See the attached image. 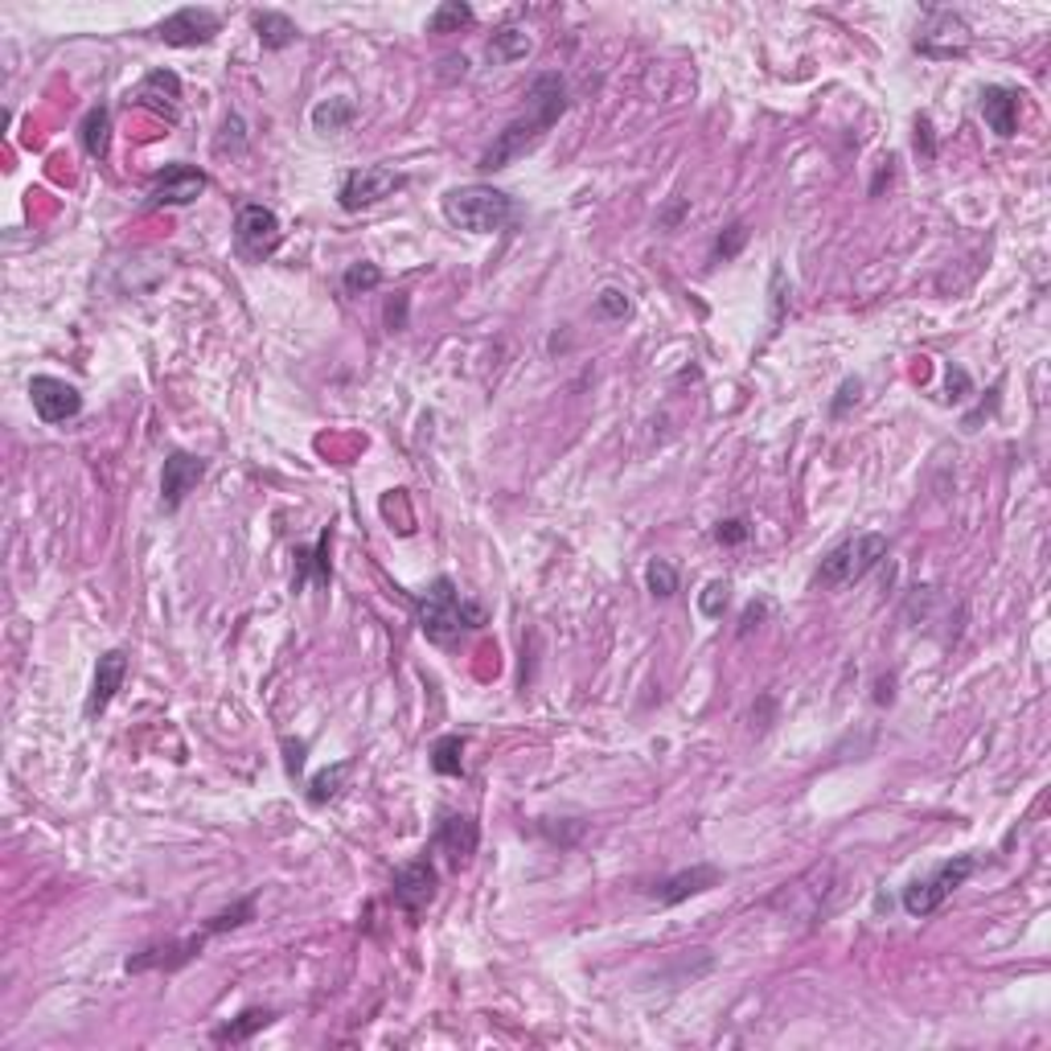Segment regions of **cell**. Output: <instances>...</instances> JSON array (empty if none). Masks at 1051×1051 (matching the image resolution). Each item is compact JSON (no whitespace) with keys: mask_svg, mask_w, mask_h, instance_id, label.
Instances as JSON below:
<instances>
[{"mask_svg":"<svg viewBox=\"0 0 1051 1051\" xmlns=\"http://www.w3.org/2000/svg\"><path fill=\"white\" fill-rule=\"evenodd\" d=\"M79 144H83V153L91 156V161H103V156H107V149H111V111H107L103 103H95L83 116V123H79Z\"/></svg>","mask_w":1051,"mask_h":1051,"instance_id":"cell-22","label":"cell"},{"mask_svg":"<svg viewBox=\"0 0 1051 1051\" xmlns=\"http://www.w3.org/2000/svg\"><path fill=\"white\" fill-rule=\"evenodd\" d=\"M432 768L440 777H460L464 772V740L460 735H440L432 747Z\"/></svg>","mask_w":1051,"mask_h":1051,"instance_id":"cell-27","label":"cell"},{"mask_svg":"<svg viewBox=\"0 0 1051 1051\" xmlns=\"http://www.w3.org/2000/svg\"><path fill=\"white\" fill-rule=\"evenodd\" d=\"M440 210L457 231H469V235H497V231H506L509 222L518 219V202L509 198L506 189L485 186V181L448 189Z\"/></svg>","mask_w":1051,"mask_h":1051,"instance_id":"cell-3","label":"cell"},{"mask_svg":"<svg viewBox=\"0 0 1051 1051\" xmlns=\"http://www.w3.org/2000/svg\"><path fill=\"white\" fill-rule=\"evenodd\" d=\"M526 54H530V37H526L522 29H501V34H493V42H489L493 62H518V58H526Z\"/></svg>","mask_w":1051,"mask_h":1051,"instance_id":"cell-28","label":"cell"},{"mask_svg":"<svg viewBox=\"0 0 1051 1051\" xmlns=\"http://www.w3.org/2000/svg\"><path fill=\"white\" fill-rule=\"evenodd\" d=\"M251 29H255V37H259L263 50H288L292 42L300 37L296 21L284 17V13H275V9H259V13H251Z\"/></svg>","mask_w":1051,"mask_h":1051,"instance_id":"cell-21","label":"cell"},{"mask_svg":"<svg viewBox=\"0 0 1051 1051\" xmlns=\"http://www.w3.org/2000/svg\"><path fill=\"white\" fill-rule=\"evenodd\" d=\"M473 25V9L464 4V0H444L440 9L427 17V29L432 34H460V29H469Z\"/></svg>","mask_w":1051,"mask_h":1051,"instance_id":"cell-26","label":"cell"},{"mask_svg":"<svg viewBox=\"0 0 1051 1051\" xmlns=\"http://www.w3.org/2000/svg\"><path fill=\"white\" fill-rule=\"evenodd\" d=\"M205 941H210V933H193V936H186V941H165V945H149L144 953L128 957V973H149V969H165V973H173V969L189 966L193 957H202Z\"/></svg>","mask_w":1051,"mask_h":1051,"instance_id":"cell-13","label":"cell"},{"mask_svg":"<svg viewBox=\"0 0 1051 1051\" xmlns=\"http://www.w3.org/2000/svg\"><path fill=\"white\" fill-rule=\"evenodd\" d=\"M476 842H481V830L469 814H440V826H436V838L432 847L448 854L452 866H464L476 854Z\"/></svg>","mask_w":1051,"mask_h":1051,"instance_id":"cell-16","label":"cell"},{"mask_svg":"<svg viewBox=\"0 0 1051 1051\" xmlns=\"http://www.w3.org/2000/svg\"><path fill=\"white\" fill-rule=\"evenodd\" d=\"M357 107L354 99H345V95H333V99H324L312 107V128L321 132V137H333V132H345L350 123H354Z\"/></svg>","mask_w":1051,"mask_h":1051,"instance_id":"cell-24","label":"cell"},{"mask_svg":"<svg viewBox=\"0 0 1051 1051\" xmlns=\"http://www.w3.org/2000/svg\"><path fill=\"white\" fill-rule=\"evenodd\" d=\"M128 678V653L123 649H107L99 662H95V682H91V698H86V719H99L111 698L119 695V686Z\"/></svg>","mask_w":1051,"mask_h":1051,"instance_id":"cell-15","label":"cell"},{"mask_svg":"<svg viewBox=\"0 0 1051 1051\" xmlns=\"http://www.w3.org/2000/svg\"><path fill=\"white\" fill-rule=\"evenodd\" d=\"M341 284H345V292H350V296L374 292L378 284H382V268H378V263H370V259H362V263H350V268H345V275H341Z\"/></svg>","mask_w":1051,"mask_h":1051,"instance_id":"cell-29","label":"cell"},{"mask_svg":"<svg viewBox=\"0 0 1051 1051\" xmlns=\"http://www.w3.org/2000/svg\"><path fill=\"white\" fill-rule=\"evenodd\" d=\"M526 99H530V116L526 119H513V123H506V132H497V140H493L489 149H485V156H481V169L485 173H497L506 169L509 161H518V156H526L539 140L559 123V116L567 111V83H563L555 70H546V74H534V83H530V91H526Z\"/></svg>","mask_w":1051,"mask_h":1051,"instance_id":"cell-1","label":"cell"},{"mask_svg":"<svg viewBox=\"0 0 1051 1051\" xmlns=\"http://www.w3.org/2000/svg\"><path fill=\"white\" fill-rule=\"evenodd\" d=\"M205 476V460L189 457V452H169L165 457V473H161V506L181 509L189 493L198 489V481Z\"/></svg>","mask_w":1051,"mask_h":1051,"instance_id":"cell-14","label":"cell"},{"mask_svg":"<svg viewBox=\"0 0 1051 1051\" xmlns=\"http://www.w3.org/2000/svg\"><path fill=\"white\" fill-rule=\"evenodd\" d=\"M408 308H411L408 292H394V300L387 305V329H390V333L408 329Z\"/></svg>","mask_w":1051,"mask_h":1051,"instance_id":"cell-37","label":"cell"},{"mask_svg":"<svg viewBox=\"0 0 1051 1051\" xmlns=\"http://www.w3.org/2000/svg\"><path fill=\"white\" fill-rule=\"evenodd\" d=\"M280 747H284V772H288L292 780H300L305 777V760H308V740H292V735H284Z\"/></svg>","mask_w":1051,"mask_h":1051,"instance_id":"cell-35","label":"cell"},{"mask_svg":"<svg viewBox=\"0 0 1051 1051\" xmlns=\"http://www.w3.org/2000/svg\"><path fill=\"white\" fill-rule=\"evenodd\" d=\"M883 555H887V534H875V530H871V534H854V539L838 543L830 555L822 559L817 583H822L826 592H842L850 583H859L866 571H875Z\"/></svg>","mask_w":1051,"mask_h":1051,"instance_id":"cell-4","label":"cell"},{"mask_svg":"<svg viewBox=\"0 0 1051 1051\" xmlns=\"http://www.w3.org/2000/svg\"><path fill=\"white\" fill-rule=\"evenodd\" d=\"M859 390H863V382H859V378H847V382H842V387H838V399H834V403H830V411H834V415H842V411H847L850 403H854V399H859Z\"/></svg>","mask_w":1051,"mask_h":1051,"instance_id":"cell-40","label":"cell"},{"mask_svg":"<svg viewBox=\"0 0 1051 1051\" xmlns=\"http://www.w3.org/2000/svg\"><path fill=\"white\" fill-rule=\"evenodd\" d=\"M29 399L42 424H67L83 411V394L67 378H50V374H37L29 378Z\"/></svg>","mask_w":1051,"mask_h":1051,"instance_id":"cell-10","label":"cell"},{"mask_svg":"<svg viewBox=\"0 0 1051 1051\" xmlns=\"http://www.w3.org/2000/svg\"><path fill=\"white\" fill-rule=\"evenodd\" d=\"M280 243H284V226H280V214H275L272 205H263V202L238 205L235 247L243 259L263 263V259H272V255L280 251Z\"/></svg>","mask_w":1051,"mask_h":1051,"instance_id":"cell-6","label":"cell"},{"mask_svg":"<svg viewBox=\"0 0 1051 1051\" xmlns=\"http://www.w3.org/2000/svg\"><path fill=\"white\" fill-rule=\"evenodd\" d=\"M728 600H731L728 579H711V583L702 588V595H698V612H702L707 621H719V616L728 612Z\"/></svg>","mask_w":1051,"mask_h":1051,"instance_id":"cell-32","label":"cell"},{"mask_svg":"<svg viewBox=\"0 0 1051 1051\" xmlns=\"http://www.w3.org/2000/svg\"><path fill=\"white\" fill-rule=\"evenodd\" d=\"M744 243H747V226H744V222H731L728 231L715 238L711 259H715V263H728V259H735V255L744 251Z\"/></svg>","mask_w":1051,"mask_h":1051,"instance_id":"cell-33","label":"cell"},{"mask_svg":"<svg viewBox=\"0 0 1051 1051\" xmlns=\"http://www.w3.org/2000/svg\"><path fill=\"white\" fill-rule=\"evenodd\" d=\"M394 189H403V173H394L390 165H362V169H350L341 177L338 202L341 210H370V205L387 202Z\"/></svg>","mask_w":1051,"mask_h":1051,"instance_id":"cell-7","label":"cell"},{"mask_svg":"<svg viewBox=\"0 0 1051 1051\" xmlns=\"http://www.w3.org/2000/svg\"><path fill=\"white\" fill-rule=\"evenodd\" d=\"M177 99H181V79H177L173 70H153V74L137 86V103L156 107V111H165L169 119L173 111H177Z\"/></svg>","mask_w":1051,"mask_h":1051,"instance_id":"cell-20","label":"cell"},{"mask_svg":"<svg viewBox=\"0 0 1051 1051\" xmlns=\"http://www.w3.org/2000/svg\"><path fill=\"white\" fill-rule=\"evenodd\" d=\"M752 539V526H747V518H723V522L715 526V543L723 546H740Z\"/></svg>","mask_w":1051,"mask_h":1051,"instance_id":"cell-36","label":"cell"},{"mask_svg":"<svg viewBox=\"0 0 1051 1051\" xmlns=\"http://www.w3.org/2000/svg\"><path fill=\"white\" fill-rule=\"evenodd\" d=\"M916 153L924 156V161H933L936 156V144H933V123H929V116L916 119Z\"/></svg>","mask_w":1051,"mask_h":1051,"instance_id":"cell-38","label":"cell"},{"mask_svg":"<svg viewBox=\"0 0 1051 1051\" xmlns=\"http://www.w3.org/2000/svg\"><path fill=\"white\" fill-rule=\"evenodd\" d=\"M222 21L219 13H210V9H177L173 17H165L161 25H156V37L165 42V46H177V50H193V46H210L214 37H219Z\"/></svg>","mask_w":1051,"mask_h":1051,"instance_id":"cell-11","label":"cell"},{"mask_svg":"<svg viewBox=\"0 0 1051 1051\" xmlns=\"http://www.w3.org/2000/svg\"><path fill=\"white\" fill-rule=\"evenodd\" d=\"M764 616H768V600H760V604H747L744 621H740V637H747L752 628H760Z\"/></svg>","mask_w":1051,"mask_h":1051,"instance_id":"cell-41","label":"cell"},{"mask_svg":"<svg viewBox=\"0 0 1051 1051\" xmlns=\"http://www.w3.org/2000/svg\"><path fill=\"white\" fill-rule=\"evenodd\" d=\"M329 546H333V530H321V539H317V543L300 546V551H296V576H292V588H296V592H305L308 583L329 588V579H333Z\"/></svg>","mask_w":1051,"mask_h":1051,"instance_id":"cell-19","label":"cell"},{"mask_svg":"<svg viewBox=\"0 0 1051 1051\" xmlns=\"http://www.w3.org/2000/svg\"><path fill=\"white\" fill-rule=\"evenodd\" d=\"M945 387H949V399H953V403H961V399H969L973 382H969V374L961 370V366H949V378H945Z\"/></svg>","mask_w":1051,"mask_h":1051,"instance_id":"cell-39","label":"cell"},{"mask_svg":"<svg viewBox=\"0 0 1051 1051\" xmlns=\"http://www.w3.org/2000/svg\"><path fill=\"white\" fill-rule=\"evenodd\" d=\"M969 50V25L957 13H929V25L916 37V54L924 58H961Z\"/></svg>","mask_w":1051,"mask_h":1051,"instance_id":"cell-12","label":"cell"},{"mask_svg":"<svg viewBox=\"0 0 1051 1051\" xmlns=\"http://www.w3.org/2000/svg\"><path fill=\"white\" fill-rule=\"evenodd\" d=\"M205 186H210V177H205L198 165H186V161H173V165H165V169L156 173L153 189H149V210H161V205H189L198 202L205 193Z\"/></svg>","mask_w":1051,"mask_h":1051,"instance_id":"cell-9","label":"cell"},{"mask_svg":"<svg viewBox=\"0 0 1051 1051\" xmlns=\"http://www.w3.org/2000/svg\"><path fill=\"white\" fill-rule=\"evenodd\" d=\"M719 883H723V871H719V866L698 863V866H690V871H678V875L662 879L658 887H653V896H658V904L674 908V904H682V899L702 896V891H711V887H719Z\"/></svg>","mask_w":1051,"mask_h":1051,"instance_id":"cell-17","label":"cell"},{"mask_svg":"<svg viewBox=\"0 0 1051 1051\" xmlns=\"http://www.w3.org/2000/svg\"><path fill=\"white\" fill-rule=\"evenodd\" d=\"M436 891H440V871L432 866L427 854L399 866V871H394V883H390V896H394V904L408 916H424L427 904L436 899Z\"/></svg>","mask_w":1051,"mask_h":1051,"instance_id":"cell-8","label":"cell"},{"mask_svg":"<svg viewBox=\"0 0 1051 1051\" xmlns=\"http://www.w3.org/2000/svg\"><path fill=\"white\" fill-rule=\"evenodd\" d=\"M978 871V859L973 854H957V859H949V863H941L933 871V875H924V879H912L908 887H904V912L908 916H933L945 908V899L957 891V887H966L969 875Z\"/></svg>","mask_w":1051,"mask_h":1051,"instance_id":"cell-5","label":"cell"},{"mask_svg":"<svg viewBox=\"0 0 1051 1051\" xmlns=\"http://www.w3.org/2000/svg\"><path fill=\"white\" fill-rule=\"evenodd\" d=\"M595 312L609 317V321H625L628 312H633V305H628V296L621 288H604L595 296Z\"/></svg>","mask_w":1051,"mask_h":1051,"instance_id":"cell-34","label":"cell"},{"mask_svg":"<svg viewBox=\"0 0 1051 1051\" xmlns=\"http://www.w3.org/2000/svg\"><path fill=\"white\" fill-rule=\"evenodd\" d=\"M645 588H649L653 600H670V595L678 592V571H674L665 559H653L649 567H645Z\"/></svg>","mask_w":1051,"mask_h":1051,"instance_id":"cell-30","label":"cell"},{"mask_svg":"<svg viewBox=\"0 0 1051 1051\" xmlns=\"http://www.w3.org/2000/svg\"><path fill=\"white\" fill-rule=\"evenodd\" d=\"M247 920H255V899H238L235 908H226V912H219L210 924H205V933L219 936V933H231V929H243Z\"/></svg>","mask_w":1051,"mask_h":1051,"instance_id":"cell-31","label":"cell"},{"mask_svg":"<svg viewBox=\"0 0 1051 1051\" xmlns=\"http://www.w3.org/2000/svg\"><path fill=\"white\" fill-rule=\"evenodd\" d=\"M350 768H354V760H338L333 768H324V772H317V777L308 780V805H324V801L338 798L345 777H350Z\"/></svg>","mask_w":1051,"mask_h":1051,"instance_id":"cell-25","label":"cell"},{"mask_svg":"<svg viewBox=\"0 0 1051 1051\" xmlns=\"http://www.w3.org/2000/svg\"><path fill=\"white\" fill-rule=\"evenodd\" d=\"M978 107H982L985 128L994 137L1011 140L1018 132V91H1011V86H982Z\"/></svg>","mask_w":1051,"mask_h":1051,"instance_id":"cell-18","label":"cell"},{"mask_svg":"<svg viewBox=\"0 0 1051 1051\" xmlns=\"http://www.w3.org/2000/svg\"><path fill=\"white\" fill-rule=\"evenodd\" d=\"M275 1023V1011H268V1006H251V1011H243L238 1018H231L226 1027H219L214 1031V1043L219 1048H238V1043H247V1039H255V1035L263 1031V1027H272Z\"/></svg>","mask_w":1051,"mask_h":1051,"instance_id":"cell-23","label":"cell"},{"mask_svg":"<svg viewBox=\"0 0 1051 1051\" xmlns=\"http://www.w3.org/2000/svg\"><path fill=\"white\" fill-rule=\"evenodd\" d=\"M415 616H420V628H424V637L432 645H457L464 641L469 633L485 628V621H489V612L481 609V604H473V600H464L448 576H436L424 592H420Z\"/></svg>","mask_w":1051,"mask_h":1051,"instance_id":"cell-2","label":"cell"}]
</instances>
